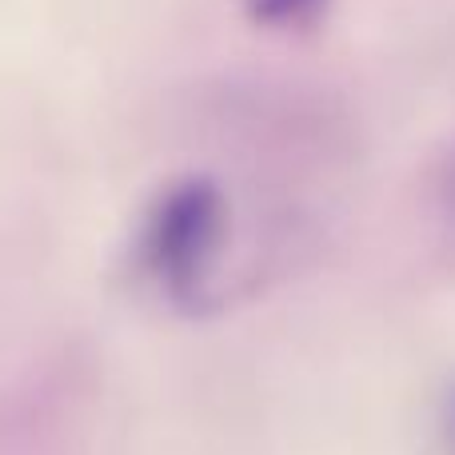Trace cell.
Masks as SVG:
<instances>
[{
	"label": "cell",
	"instance_id": "cell-1",
	"mask_svg": "<svg viewBox=\"0 0 455 455\" xmlns=\"http://www.w3.org/2000/svg\"><path fill=\"white\" fill-rule=\"evenodd\" d=\"M224 228V200L208 180H188L172 188L148 224V267L176 291L196 288V280L208 272L220 243Z\"/></svg>",
	"mask_w": 455,
	"mask_h": 455
},
{
	"label": "cell",
	"instance_id": "cell-2",
	"mask_svg": "<svg viewBox=\"0 0 455 455\" xmlns=\"http://www.w3.org/2000/svg\"><path fill=\"white\" fill-rule=\"evenodd\" d=\"M304 4H312V0H264V16L283 20V16H296Z\"/></svg>",
	"mask_w": 455,
	"mask_h": 455
}]
</instances>
